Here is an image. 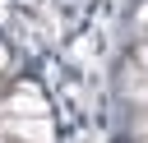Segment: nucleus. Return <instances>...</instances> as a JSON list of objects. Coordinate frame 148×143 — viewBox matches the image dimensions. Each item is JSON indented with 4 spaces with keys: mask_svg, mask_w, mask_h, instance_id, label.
Segmentation results:
<instances>
[{
    "mask_svg": "<svg viewBox=\"0 0 148 143\" xmlns=\"http://www.w3.org/2000/svg\"><path fill=\"white\" fill-rule=\"evenodd\" d=\"M9 134H18L23 143H51L46 115H18V120H9Z\"/></svg>",
    "mask_w": 148,
    "mask_h": 143,
    "instance_id": "f257e3e1",
    "label": "nucleus"
},
{
    "mask_svg": "<svg viewBox=\"0 0 148 143\" xmlns=\"http://www.w3.org/2000/svg\"><path fill=\"white\" fill-rule=\"evenodd\" d=\"M9 111H14V115H46V101H42V97H32V92H23V97H14V101H9Z\"/></svg>",
    "mask_w": 148,
    "mask_h": 143,
    "instance_id": "f03ea898",
    "label": "nucleus"
},
{
    "mask_svg": "<svg viewBox=\"0 0 148 143\" xmlns=\"http://www.w3.org/2000/svg\"><path fill=\"white\" fill-rule=\"evenodd\" d=\"M139 65H143V69H148V42H143V46H139Z\"/></svg>",
    "mask_w": 148,
    "mask_h": 143,
    "instance_id": "7ed1b4c3",
    "label": "nucleus"
},
{
    "mask_svg": "<svg viewBox=\"0 0 148 143\" xmlns=\"http://www.w3.org/2000/svg\"><path fill=\"white\" fill-rule=\"evenodd\" d=\"M5 65H9V55H5V46H0V69H5Z\"/></svg>",
    "mask_w": 148,
    "mask_h": 143,
    "instance_id": "20e7f679",
    "label": "nucleus"
}]
</instances>
